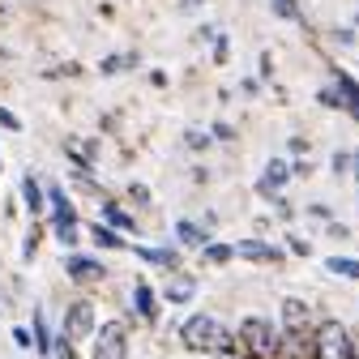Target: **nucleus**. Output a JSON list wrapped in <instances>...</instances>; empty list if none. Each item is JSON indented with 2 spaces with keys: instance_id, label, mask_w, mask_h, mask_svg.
Returning a JSON list of instances; mask_svg holds the SVG:
<instances>
[{
  "instance_id": "nucleus-1",
  "label": "nucleus",
  "mask_w": 359,
  "mask_h": 359,
  "mask_svg": "<svg viewBox=\"0 0 359 359\" xmlns=\"http://www.w3.org/2000/svg\"><path fill=\"white\" fill-rule=\"evenodd\" d=\"M180 342H184L193 355H222L227 346H236V334L222 330L218 317H205V312H197V317H189L184 325H180Z\"/></svg>"
},
{
  "instance_id": "nucleus-2",
  "label": "nucleus",
  "mask_w": 359,
  "mask_h": 359,
  "mask_svg": "<svg viewBox=\"0 0 359 359\" xmlns=\"http://www.w3.org/2000/svg\"><path fill=\"white\" fill-rule=\"evenodd\" d=\"M236 338L252 359H283V325L265 321V317H244Z\"/></svg>"
},
{
  "instance_id": "nucleus-3",
  "label": "nucleus",
  "mask_w": 359,
  "mask_h": 359,
  "mask_svg": "<svg viewBox=\"0 0 359 359\" xmlns=\"http://www.w3.org/2000/svg\"><path fill=\"white\" fill-rule=\"evenodd\" d=\"M312 359H355V334L342 321H321L312 330Z\"/></svg>"
},
{
  "instance_id": "nucleus-4",
  "label": "nucleus",
  "mask_w": 359,
  "mask_h": 359,
  "mask_svg": "<svg viewBox=\"0 0 359 359\" xmlns=\"http://www.w3.org/2000/svg\"><path fill=\"white\" fill-rule=\"evenodd\" d=\"M90 359H128V330L120 321L99 325L95 346H90Z\"/></svg>"
},
{
  "instance_id": "nucleus-5",
  "label": "nucleus",
  "mask_w": 359,
  "mask_h": 359,
  "mask_svg": "<svg viewBox=\"0 0 359 359\" xmlns=\"http://www.w3.org/2000/svg\"><path fill=\"white\" fill-rule=\"evenodd\" d=\"M95 334H99V325H95V304H90V299L69 304V312H65V338L69 342H81V338H95Z\"/></svg>"
},
{
  "instance_id": "nucleus-6",
  "label": "nucleus",
  "mask_w": 359,
  "mask_h": 359,
  "mask_svg": "<svg viewBox=\"0 0 359 359\" xmlns=\"http://www.w3.org/2000/svg\"><path fill=\"white\" fill-rule=\"evenodd\" d=\"M312 312H308V304L304 299H283V334H291V338H312Z\"/></svg>"
},
{
  "instance_id": "nucleus-7",
  "label": "nucleus",
  "mask_w": 359,
  "mask_h": 359,
  "mask_svg": "<svg viewBox=\"0 0 359 359\" xmlns=\"http://www.w3.org/2000/svg\"><path fill=\"white\" fill-rule=\"evenodd\" d=\"M236 257L257 261V265H274V261H283V248L265 244V240H240V244H236Z\"/></svg>"
},
{
  "instance_id": "nucleus-8",
  "label": "nucleus",
  "mask_w": 359,
  "mask_h": 359,
  "mask_svg": "<svg viewBox=\"0 0 359 359\" xmlns=\"http://www.w3.org/2000/svg\"><path fill=\"white\" fill-rule=\"evenodd\" d=\"M65 269H69V278H77V283H95V278H103V265L90 261V257H69Z\"/></svg>"
},
{
  "instance_id": "nucleus-9",
  "label": "nucleus",
  "mask_w": 359,
  "mask_h": 359,
  "mask_svg": "<svg viewBox=\"0 0 359 359\" xmlns=\"http://www.w3.org/2000/svg\"><path fill=\"white\" fill-rule=\"evenodd\" d=\"M133 308L142 312V321H154V317H158L154 291H150V283H142V278H137V287H133Z\"/></svg>"
},
{
  "instance_id": "nucleus-10",
  "label": "nucleus",
  "mask_w": 359,
  "mask_h": 359,
  "mask_svg": "<svg viewBox=\"0 0 359 359\" xmlns=\"http://www.w3.org/2000/svg\"><path fill=\"white\" fill-rule=\"evenodd\" d=\"M283 184H287V163H278V158H274V163L265 167V180H261V197H274Z\"/></svg>"
},
{
  "instance_id": "nucleus-11",
  "label": "nucleus",
  "mask_w": 359,
  "mask_h": 359,
  "mask_svg": "<svg viewBox=\"0 0 359 359\" xmlns=\"http://www.w3.org/2000/svg\"><path fill=\"white\" fill-rule=\"evenodd\" d=\"M193 295H197V283H193L189 274H175V278L167 283V299H171V304H189Z\"/></svg>"
},
{
  "instance_id": "nucleus-12",
  "label": "nucleus",
  "mask_w": 359,
  "mask_h": 359,
  "mask_svg": "<svg viewBox=\"0 0 359 359\" xmlns=\"http://www.w3.org/2000/svg\"><path fill=\"white\" fill-rule=\"evenodd\" d=\"M338 90H342V99H346V107H351V116L359 120V81H355L351 73H338Z\"/></svg>"
},
{
  "instance_id": "nucleus-13",
  "label": "nucleus",
  "mask_w": 359,
  "mask_h": 359,
  "mask_svg": "<svg viewBox=\"0 0 359 359\" xmlns=\"http://www.w3.org/2000/svg\"><path fill=\"white\" fill-rule=\"evenodd\" d=\"M34 346H39V355H52V351H56V342H52V334H48V321H43L39 308H34Z\"/></svg>"
},
{
  "instance_id": "nucleus-14",
  "label": "nucleus",
  "mask_w": 359,
  "mask_h": 359,
  "mask_svg": "<svg viewBox=\"0 0 359 359\" xmlns=\"http://www.w3.org/2000/svg\"><path fill=\"white\" fill-rule=\"evenodd\" d=\"M325 265H330V274H342V278H355L359 283V261L355 257H330Z\"/></svg>"
},
{
  "instance_id": "nucleus-15",
  "label": "nucleus",
  "mask_w": 359,
  "mask_h": 359,
  "mask_svg": "<svg viewBox=\"0 0 359 359\" xmlns=\"http://www.w3.org/2000/svg\"><path fill=\"white\" fill-rule=\"evenodd\" d=\"M142 257H146V261H154V265H163V269H180V257H175V252H167V248H142Z\"/></svg>"
},
{
  "instance_id": "nucleus-16",
  "label": "nucleus",
  "mask_w": 359,
  "mask_h": 359,
  "mask_svg": "<svg viewBox=\"0 0 359 359\" xmlns=\"http://www.w3.org/2000/svg\"><path fill=\"white\" fill-rule=\"evenodd\" d=\"M201 252H205L210 265H222V261H231V257H236V244H205Z\"/></svg>"
},
{
  "instance_id": "nucleus-17",
  "label": "nucleus",
  "mask_w": 359,
  "mask_h": 359,
  "mask_svg": "<svg viewBox=\"0 0 359 359\" xmlns=\"http://www.w3.org/2000/svg\"><path fill=\"white\" fill-rule=\"evenodd\" d=\"M180 240H184V244H201V248H205V231L197 227V222H180Z\"/></svg>"
},
{
  "instance_id": "nucleus-18",
  "label": "nucleus",
  "mask_w": 359,
  "mask_h": 359,
  "mask_svg": "<svg viewBox=\"0 0 359 359\" xmlns=\"http://www.w3.org/2000/svg\"><path fill=\"white\" fill-rule=\"evenodd\" d=\"M26 205H30V210H43V189H39L34 175H26Z\"/></svg>"
},
{
  "instance_id": "nucleus-19",
  "label": "nucleus",
  "mask_w": 359,
  "mask_h": 359,
  "mask_svg": "<svg viewBox=\"0 0 359 359\" xmlns=\"http://www.w3.org/2000/svg\"><path fill=\"white\" fill-rule=\"evenodd\" d=\"M269 5H274V13H278L283 22H295V18H299V9H295V0H269Z\"/></svg>"
},
{
  "instance_id": "nucleus-20",
  "label": "nucleus",
  "mask_w": 359,
  "mask_h": 359,
  "mask_svg": "<svg viewBox=\"0 0 359 359\" xmlns=\"http://www.w3.org/2000/svg\"><path fill=\"white\" fill-rule=\"evenodd\" d=\"M103 214H107V222H116L120 231H133V218H128V214H120L116 205H103Z\"/></svg>"
},
{
  "instance_id": "nucleus-21",
  "label": "nucleus",
  "mask_w": 359,
  "mask_h": 359,
  "mask_svg": "<svg viewBox=\"0 0 359 359\" xmlns=\"http://www.w3.org/2000/svg\"><path fill=\"white\" fill-rule=\"evenodd\" d=\"M95 240H99V244H103V248H120V244H124V240H120V236H116V231H103V227H99V231H95Z\"/></svg>"
},
{
  "instance_id": "nucleus-22",
  "label": "nucleus",
  "mask_w": 359,
  "mask_h": 359,
  "mask_svg": "<svg viewBox=\"0 0 359 359\" xmlns=\"http://www.w3.org/2000/svg\"><path fill=\"white\" fill-rule=\"evenodd\" d=\"M52 355H56V359H77V351H73V342H69L65 334H60V342H56V351H52Z\"/></svg>"
},
{
  "instance_id": "nucleus-23",
  "label": "nucleus",
  "mask_w": 359,
  "mask_h": 359,
  "mask_svg": "<svg viewBox=\"0 0 359 359\" xmlns=\"http://www.w3.org/2000/svg\"><path fill=\"white\" fill-rule=\"evenodd\" d=\"M214 359H252L244 346H240V338H236V346H227V351H222V355H214Z\"/></svg>"
},
{
  "instance_id": "nucleus-24",
  "label": "nucleus",
  "mask_w": 359,
  "mask_h": 359,
  "mask_svg": "<svg viewBox=\"0 0 359 359\" xmlns=\"http://www.w3.org/2000/svg\"><path fill=\"white\" fill-rule=\"evenodd\" d=\"M0 128H13V133H18L22 124H18V116H13V111H5V107H0Z\"/></svg>"
},
{
  "instance_id": "nucleus-25",
  "label": "nucleus",
  "mask_w": 359,
  "mask_h": 359,
  "mask_svg": "<svg viewBox=\"0 0 359 359\" xmlns=\"http://www.w3.org/2000/svg\"><path fill=\"white\" fill-rule=\"evenodd\" d=\"M13 338H18V346H30L34 338H30V330H13Z\"/></svg>"
},
{
  "instance_id": "nucleus-26",
  "label": "nucleus",
  "mask_w": 359,
  "mask_h": 359,
  "mask_svg": "<svg viewBox=\"0 0 359 359\" xmlns=\"http://www.w3.org/2000/svg\"><path fill=\"white\" fill-rule=\"evenodd\" d=\"M355 359H359V338H355Z\"/></svg>"
},
{
  "instance_id": "nucleus-27",
  "label": "nucleus",
  "mask_w": 359,
  "mask_h": 359,
  "mask_svg": "<svg viewBox=\"0 0 359 359\" xmlns=\"http://www.w3.org/2000/svg\"><path fill=\"white\" fill-rule=\"evenodd\" d=\"M355 167H359V163H355Z\"/></svg>"
}]
</instances>
